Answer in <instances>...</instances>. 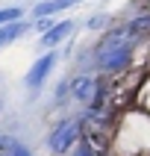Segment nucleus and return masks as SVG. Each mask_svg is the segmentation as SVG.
Listing matches in <instances>:
<instances>
[{"label": "nucleus", "mask_w": 150, "mask_h": 156, "mask_svg": "<svg viewBox=\"0 0 150 156\" xmlns=\"http://www.w3.org/2000/svg\"><path fill=\"white\" fill-rule=\"evenodd\" d=\"M109 156H150V115L138 106L118 109Z\"/></svg>", "instance_id": "nucleus-1"}, {"label": "nucleus", "mask_w": 150, "mask_h": 156, "mask_svg": "<svg viewBox=\"0 0 150 156\" xmlns=\"http://www.w3.org/2000/svg\"><path fill=\"white\" fill-rule=\"evenodd\" d=\"M138 56V41H124V44H94L91 47V71L100 77H121L130 74L132 62Z\"/></svg>", "instance_id": "nucleus-2"}, {"label": "nucleus", "mask_w": 150, "mask_h": 156, "mask_svg": "<svg viewBox=\"0 0 150 156\" xmlns=\"http://www.w3.org/2000/svg\"><path fill=\"white\" fill-rule=\"evenodd\" d=\"M82 141V118L79 115H68L53 124V130L47 133V150L53 156H65Z\"/></svg>", "instance_id": "nucleus-3"}, {"label": "nucleus", "mask_w": 150, "mask_h": 156, "mask_svg": "<svg viewBox=\"0 0 150 156\" xmlns=\"http://www.w3.org/2000/svg\"><path fill=\"white\" fill-rule=\"evenodd\" d=\"M56 62H59V56H56V50L44 53V56H38V59L30 65V71H26L24 77V86L30 88V91H38V88L47 83V77L53 74V68H56Z\"/></svg>", "instance_id": "nucleus-4"}, {"label": "nucleus", "mask_w": 150, "mask_h": 156, "mask_svg": "<svg viewBox=\"0 0 150 156\" xmlns=\"http://www.w3.org/2000/svg\"><path fill=\"white\" fill-rule=\"evenodd\" d=\"M94 86H97V77L88 74V71H77L71 74V100L79 106H88L91 97H94Z\"/></svg>", "instance_id": "nucleus-5"}, {"label": "nucleus", "mask_w": 150, "mask_h": 156, "mask_svg": "<svg viewBox=\"0 0 150 156\" xmlns=\"http://www.w3.org/2000/svg\"><path fill=\"white\" fill-rule=\"evenodd\" d=\"M124 24H127L130 35H132L138 44H141V41H147V38H150V9H141V12H135V15L127 18Z\"/></svg>", "instance_id": "nucleus-6"}, {"label": "nucleus", "mask_w": 150, "mask_h": 156, "mask_svg": "<svg viewBox=\"0 0 150 156\" xmlns=\"http://www.w3.org/2000/svg\"><path fill=\"white\" fill-rule=\"evenodd\" d=\"M74 21H56V24L47 30V33H41V47H56V44H62L65 38H71V33H74Z\"/></svg>", "instance_id": "nucleus-7"}, {"label": "nucleus", "mask_w": 150, "mask_h": 156, "mask_svg": "<svg viewBox=\"0 0 150 156\" xmlns=\"http://www.w3.org/2000/svg\"><path fill=\"white\" fill-rule=\"evenodd\" d=\"M33 30V21H15V24H6V27H0V50L6 47V44H12V41H18V38H24L26 33Z\"/></svg>", "instance_id": "nucleus-8"}, {"label": "nucleus", "mask_w": 150, "mask_h": 156, "mask_svg": "<svg viewBox=\"0 0 150 156\" xmlns=\"http://www.w3.org/2000/svg\"><path fill=\"white\" fill-rule=\"evenodd\" d=\"M77 3H82V0H47V3H38L33 9V18H53L59 12H65V9L77 6Z\"/></svg>", "instance_id": "nucleus-9"}, {"label": "nucleus", "mask_w": 150, "mask_h": 156, "mask_svg": "<svg viewBox=\"0 0 150 156\" xmlns=\"http://www.w3.org/2000/svg\"><path fill=\"white\" fill-rule=\"evenodd\" d=\"M130 103L150 115V74H141V83H138V88L132 91V100H130Z\"/></svg>", "instance_id": "nucleus-10"}, {"label": "nucleus", "mask_w": 150, "mask_h": 156, "mask_svg": "<svg viewBox=\"0 0 150 156\" xmlns=\"http://www.w3.org/2000/svg\"><path fill=\"white\" fill-rule=\"evenodd\" d=\"M0 156H33L26 144L15 139V136H6V133H0Z\"/></svg>", "instance_id": "nucleus-11"}, {"label": "nucleus", "mask_w": 150, "mask_h": 156, "mask_svg": "<svg viewBox=\"0 0 150 156\" xmlns=\"http://www.w3.org/2000/svg\"><path fill=\"white\" fill-rule=\"evenodd\" d=\"M71 100V77L68 80H62L59 86H56V94H53V106L59 109V106H65Z\"/></svg>", "instance_id": "nucleus-12"}, {"label": "nucleus", "mask_w": 150, "mask_h": 156, "mask_svg": "<svg viewBox=\"0 0 150 156\" xmlns=\"http://www.w3.org/2000/svg\"><path fill=\"white\" fill-rule=\"evenodd\" d=\"M21 18H24V9L21 6H3L0 9V27L15 24V21H21Z\"/></svg>", "instance_id": "nucleus-13"}, {"label": "nucleus", "mask_w": 150, "mask_h": 156, "mask_svg": "<svg viewBox=\"0 0 150 156\" xmlns=\"http://www.w3.org/2000/svg\"><path fill=\"white\" fill-rule=\"evenodd\" d=\"M109 24H112V18L106 15V12H97V15H91L85 21V30H94V33L100 30V33H103V30H109Z\"/></svg>", "instance_id": "nucleus-14"}, {"label": "nucleus", "mask_w": 150, "mask_h": 156, "mask_svg": "<svg viewBox=\"0 0 150 156\" xmlns=\"http://www.w3.org/2000/svg\"><path fill=\"white\" fill-rule=\"evenodd\" d=\"M53 24H56L53 18H33V30H38V35H41V33H47Z\"/></svg>", "instance_id": "nucleus-15"}, {"label": "nucleus", "mask_w": 150, "mask_h": 156, "mask_svg": "<svg viewBox=\"0 0 150 156\" xmlns=\"http://www.w3.org/2000/svg\"><path fill=\"white\" fill-rule=\"evenodd\" d=\"M68 156H97V153L91 150V144H88V141H79V144H77L74 150H71Z\"/></svg>", "instance_id": "nucleus-16"}, {"label": "nucleus", "mask_w": 150, "mask_h": 156, "mask_svg": "<svg viewBox=\"0 0 150 156\" xmlns=\"http://www.w3.org/2000/svg\"><path fill=\"white\" fill-rule=\"evenodd\" d=\"M144 74H150V38H147V53H144Z\"/></svg>", "instance_id": "nucleus-17"}, {"label": "nucleus", "mask_w": 150, "mask_h": 156, "mask_svg": "<svg viewBox=\"0 0 150 156\" xmlns=\"http://www.w3.org/2000/svg\"><path fill=\"white\" fill-rule=\"evenodd\" d=\"M138 3H141V6H144V9H150V0H138Z\"/></svg>", "instance_id": "nucleus-18"}, {"label": "nucleus", "mask_w": 150, "mask_h": 156, "mask_svg": "<svg viewBox=\"0 0 150 156\" xmlns=\"http://www.w3.org/2000/svg\"><path fill=\"white\" fill-rule=\"evenodd\" d=\"M0 112H3V103H0Z\"/></svg>", "instance_id": "nucleus-19"}]
</instances>
